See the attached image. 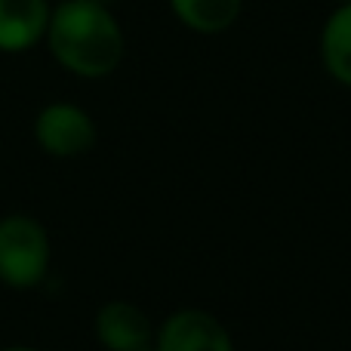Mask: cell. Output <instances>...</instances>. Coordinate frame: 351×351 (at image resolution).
Wrapping results in <instances>:
<instances>
[{
  "instance_id": "1",
  "label": "cell",
  "mask_w": 351,
  "mask_h": 351,
  "mask_svg": "<svg viewBox=\"0 0 351 351\" xmlns=\"http://www.w3.org/2000/svg\"><path fill=\"white\" fill-rule=\"evenodd\" d=\"M53 56L80 77H105L123 59V34L102 0H65L49 16Z\"/></svg>"
},
{
  "instance_id": "2",
  "label": "cell",
  "mask_w": 351,
  "mask_h": 351,
  "mask_svg": "<svg viewBox=\"0 0 351 351\" xmlns=\"http://www.w3.org/2000/svg\"><path fill=\"white\" fill-rule=\"evenodd\" d=\"M49 241L47 231L28 216L0 222V280L10 287H34L47 274Z\"/></svg>"
},
{
  "instance_id": "3",
  "label": "cell",
  "mask_w": 351,
  "mask_h": 351,
  "mask_svg": "<svg viewBox=\"0 0 351 351\" xmlns=\"http://www.w3.org/2000/svg\"><path fill=\"white\" fill-rule=\"evenodd\" d=\"M34 136L43 152L56 154V158H74V154L90 152V145L96 142V127L84 108L56 102L37 114Z\"/></svg>"
},
{
  "instance_id": "4",
  "label": "cell",
  "mask_w": 351,
  "mask_h": 351,
  "mask_svg": "<svg viewBox=\"0 0 351 351\" xmlns=\"http://www.w3.org/2000/svg\"><path fill=\"white\" fill-rule=\"evenodd\" d=\"M154 351H234L231 336L206 311H179L160 327Z\"/></svg>"
},
{
  "instance_id": "5",
  "label": "cell",
  "mask_w": 351,
  "mask_h": 351,
  "mask_svg": "<svg viewBox=\"0 0 351 351\" xmlns=\"http://www.w3.org/2000/svg\"><path fill=\"white\" fill-rule=\"evenodd\" d=\"M96 333L108 351H148L152 346V324L136 305L108 302L96 317Z\"/></svg>"
},
{
  "instance_id": "6",
  "label": "cell",
  "mask_w": 351,
  "mask_h": 351,
  "mask_svg": "<svg viewBox=\"0 0 351 351\" xmlns=\"http://www.w3.org/2000/svg\"><path fill=\"white\" fill-rule=\"evenodd\" d=\"M49 28L47 0H0V49L22 53Z\"/></svg>"
},
{
  "instance_id": "7",
  "label": "cell",
  "mask_w": 351,
  "mask_h": 351,
  "mask_svg": "<svg viewBox=\"0 0 351 351\" xmlns=\"http://www.w3.org/2000/svg\"><path fill=\"white\" fill-rule=\"evenodd\" d=\"M321 56L327 71L339 84L351 86V3H342L327 19L321 34Z\"/></svg>"
},
{
  "instance_id": "8",
  "label": "cell",
  "mask_w": 351,
  "mask_h": 351,
  "mask_svg": "<svg viewBox=\"0 0 351 351\" xmlns=\"http://www.w3.org/2000/svg\"><path fill=\"white\" fill-rule=\"evenodd\" d=\"M173 12L200 34H219L231 28L241 12V0H170Z\"/></svg>"
},
{
  "instance_id": "9",
  "label": "cell",
  "mask_w": 351,
  "mask_h": 351,
  "mask_svg": "<svg viewBox=\"0 0 351 351\" xmlns=\"http://www.w3.org/2000/svg\"><path fill=\"white\" fill-rule=\"evenodd\" d=\"M3 351H37V348H25V346H16V348H3Z\"/></svg>"
},
{
  "instance_id": "10",
  "label": "cell",
  "mask_w": 351,
  "mask_h": 351,
  "mask_svg": "<svg viewBox=\"0 0 351 351\" xmlns=\"http://www.w3.org/2000/svg\"><path fill=\"white\" fill-rule=\"evenodd\" d=\"M342 3H351V0H339V6H342Z\"/></svg>"
}]
</instances>
